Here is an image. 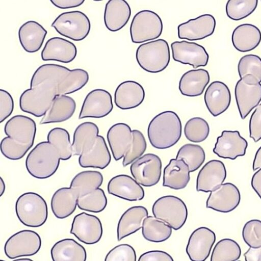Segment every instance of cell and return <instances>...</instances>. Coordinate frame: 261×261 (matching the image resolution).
I'll list each match as a JSON object with an SVG mask.
<instances>
[{
  "label": "cell",
  "mask_w": 261,
  "mask_h": 261,
  "mask_svg": "<svg viewBox=\"0 0 261 261\" xmlns=\"http://www.w3.org/2000/svg\"><path fill=\"white\" fill-rule=\"evenodd\" d=\"M47 33V31L37 21H28L19 29L20 43L27 52H37L41 48Z\"/></svg>",
  "instance_id": "cell-27"
},
{
  "label": "cell",
  "mask_w": 261,
  "mask_h": 261,
  "mask_svg": "<svg viewBox=\"0 0 261 261\" xmlns=\"http://www.w3.org/2000/svg\"><path fill=\"white\" fill-rule=\"evenodd\" d=\"M210 126L207 121L202 118L195 117L190 119L184 127L186 138L191 142H201L208 136Z\"/></svg>",
  "instance_id": "cell-43"
},
{
  "label": "cell",
  "mask_w": 261,
  "mask_h": 261,
  "mask_svg": "<svg viewBox=\"0 0 261 261\" xmlns=\"http://www.w3.org/2000/svg\"><path fill=\"white\" fill-rule=\"evenodd\" d=\"M0 261H6V260L1 259V260H0Z\"/></svg>",
  "instance_id": "cell-59"
},
{
  "label": "cell",
  "mask_w": 261,
  "mask_h": 261,
  "mask_svg": "<svg viewBox=\"0 0 261 261\" xmlns=\"http://www.w3.org/2000/svg\"><path fill=\"white\" fill-rule=\"evenodd\" d=\"M216 24L215 18L212 15L203 14L179 24L178 37L189 41L202 40L214 33Z\"/></svg>",
  "instance_id": "cell-18"
},
{
  "label": "cell",
  "mask_w": 261,
  "mask_h": 261,
  "mask_svg": "<svg viewBox=\"0 0 261 261\" xmlns=\"http://www.w3.org/2000/svg\"><path fill=\"white\" fill-rule=\"evenodd\" d=\"M136 58L144 70L153 73L160 72L170 62L168 43L163 39H159L142 44L137 49Z\"/></svg>",
  "instance_id": "cell-5"
},
{
  "label": "cell",
  "mask_w": 261,
  "mask_h": 261,
  "mask_svg": "<svg viewBox=\"0 0 261 261\" xmlns=\"http://www.w3.org/2000/svg\"><path fill=\"white\" fill-rule=\"evenodd\" d=\"M251 186L261 199V168L252 176Z\"/></svg>",
  "instance_id": "cell-55"
},
{
  "label": "cell",
  "mask_w": 261,
  "mask_h": 261,
  "mask_svg": "<svg viewBox=\"0 0 261 261\" xmlns=\"http://www.w3.org/2000/svg\"><path fill=\"white\" fill-rule=\"evenodd\" d=\"M257 4V0H229L226 5V13L231 19L240 20L252 14Z\"/></svg>",
  "instance_id": "cell-44"
},
{
  "label": "cell",
  "mask_w": 261,
  "mask_h": 261,
  "mask_svg": "<svg viewBox=\"0 0 261 261\" xmlns=\"http://www.w3.org/2000/svg\"><path fill=\"white\" fill-rule=\"evenodd\" d=\"M242 238L250 248L261 247V220L252 219L247 221L243 228Z\"/></svg>",
  "instance_id": "cell-46"
},
{
  "label": "cell",
  "mask_w": 261,
  "mask_h": 261,
  "mask_svg": "<svg viewBox=\"0 0 261 261\" xmlns=\"http://www.w3.org/2000/svg\"><path fill=\"white\" fill-rule=\"evenodd\" d=\"M70 233L85 244H95L102 237V223L97 216L82 212L73 218Z\"/></svg>",
  "instance_id": "cell-12"
},
{
  "label": "cell",
  "mask_w": 261,
  "mask_h": 261,
  "mask_svg": "<svg viewBox=\"0 0 261 261\" xmlns=\"http://www.w3.org/2000/svg\"><path fill=\"white\" fill-rule=\"evenodd\" d=\"M249 136L255 142L261 139V103L252 114L249 124Z\"/></svg>",
  "instance_id": "cell-50"
},
{
  "label": "cell",
  "mask_w": 261,
  "mask_h": 261,
  "mask_svg": "<svg viewBox=\"0 0 261 261\" xmlns=\"http://www.w3.org/2000/svg\"><path fill=\"white\" fill-rule=\"evenodd\" d=\"M47 140L57 149L61 160H68L73 155L70 135L66 129L58 127L52 128L47 134Z\"/></svg>",
  "instance_id": "cell-40"
},
{
  "label": "cell",
  "mask_w": 261,
  "mask_h": 261,
  "mask_svg": "<svg viewBox=\"0 0 261 261\" xmlns=\"http://www.w3.org/2000/svg\"><path fill=\"white\" fill-rule=\"evenodd\" d=\"M248 142L238 130H223L217 139L213 152L219 157L234 160L246 153Z\"/></svg>",
  "instance_id": "cell-19"
},
{
  "label": "cell",
  "mask_w": 261,
  "mask_h": 261,
  "mask_svg": "<svg viewBox=\"0 0 261 261\" xmlns=\"http://www.w3.org/2000/svg\"><path fill=\"white\" fill-rule=\"evenodd\" d=\"M176 159L183 160L188 166L190 172L195 171L203 164L205 153L199 145L186 144L178 150Z\"/></svg>",
  "instance_id": "cell-41"
},
{
  "label": "cell",
  "mask_w": 261,
  "mask_h": 261,
  "mask_svg": "<svg viewBox=\"0 0 261 261\" xmlns=\"http://www.w3.org/2000/svg\"><path fill=\"white\" fill-rule=\"evenodd\" d=\"M79 196L70 187H63L53 194L50 206L54 216L63 219L72 215L77 206Z\"/></svg>",
  "instance_id": "cell-32"
},
{
  "label": "cell",
  "mask_w": 261,
  "mask_h": 261,
  "mask_svg": "<svg viewBox=\"0 0 261 261\" xmlns=\"http://www.w3.org/2000/svg\"><path fill=\"white\" fill-rule=\"evenodd\" d=\"M145 96V90L141 84L134 81H126L116 88L114 102L121 110L132 109L140 106Z\"/></svg>",
  "instance_id": "cell-25"
},
{
  "label": "cell",
  "mask_w": 261,
  "mask_h": 261,
  "mask_svg": "<svg viewBox=\"0 0 261 261\" xmlns=\"http://www.w3.org/2000/svg\"><path fill=\"white\" fill-rule=\"evenodd\" d=\"M132 132L134 136L133 143L130 150L123 157L122 165L124 167L142 156L147 148L146 141L143 134L137 129H134Z\"/></svg>",
  "instance_id": "cell-47"
},
{
  "label": "cell",
  "mask_w": 261,
  "mask_h": 261,
  "mask_svg": "<svg viewBox=\"0 0 261 261\" xmlns=\"http://www.w3.org/2000/svg\"><path fill=\"white\" fill-rule=\"evenodd\" d=\"M138 261H174L167 252L162 250H151L140 255Z\"/></svg>",
  "instance_id": "cell-52"
},
{
  "label": "cell",
  "mask_w": 261,
  "mask_h": 261,
  "mask_svg": "<svg viewBox=\"0 0 261 261\" xmlns=\"http://www.w3.org/2000/svg\"><path fill=\"white\" fill-rule=\"evenodd\" d=\"M62 36L75 41L84 40L90 31L91 23L88 16L80 11L60 14L51 24Z\"/></svg>",
  "instance_id": "cell-8"
},
{
  "label": "cell",
  "mask_w": 261,
  "mask_h": 261,
  "mask_svg": "<svg viewBox=\"0 0 261 261\" xmlns=\"http://www.w3.org/2000/svg\"><path fill=\"white\" fill-rule=\"evenodd\" d=\"M216 239L215 232L206 227H200L190 235L186 253L191 261H205L210 256Z\"/></svg>",
  "instance_id": "cell-16"
},
{
  "label": "cell",
  "mask_w": 261,
  "mask_h": 261,
  "mask_svg": "<svg viewBox=\"0 0 261 261\" xmlns=\"http://www.w3.org/2000/svg\"><path fill=\"white\" fill-rule=\"evenodd\" d=\"M182 125L178 115L166 111L154 116L149 123L147 135L151 145L159 149L169 148L179 140Z\"/></svg>",
  "instance_id": "cell-2"
},
{
  "label": "cell",
  "mask_w": 261,
  "mask_h": 261,
  "mask_svg": "<svg viewBox=\"0 0 261 261\" xmlns=\"http://www.w3.org/2000/svg\"><path fill=\"white\" fill-rule=\"evenodd\" d=\"M12 261H34V260H32V259L29 258H22L16 259Z\"/></svg>",
  "instance_id": "cell-58"
},
{
  "label": "cell",
  "mask_w": 261,
  "mask_h": 261,
  "mask_svg": "<svg viewBox=\"0 0 261 261\" xmlns=\"http://www.w3.org/2000/svg\"><path fill=\"white\" fill-rule=\"evenodd\" d=\"M107 190L109 194L129 201L142 200L145 195L141 186L126 174L112 177L108 184Z\"/></svg>",
  "instance_id": "cell-21"
},
{
  "label": "cell",
  "mask_w": 261,
  "mask_h": 261,
  "mask_svg": "<svg viewBox=\"0 0 261 261\" xmlns=\"http://www.w3.org/2000/svg\"><path fill=\"white\" fill-rule=\"evenodd\" d=\"M261 168V146L257 150L253 162L252 168L254 171Z\"/></svg>",
  "instance_id": "cell-56"
},
{
  "label": "cell",
  "mask_w": 261,
  "mask_h": 261,
  "mask_svg": "<svg viewBox=\"0 0 261 261\" xmlns=\"http://www.w3.org/2000/svg\"><path fill=\"white\" fill-rule=\"evenodd\" d=\"M162 167L160 157L149 153L132 163L130 171L134 178L140 185L152 187L156 185L160 179Z\"/></svg>",
  "instance_id": "cell-11"
},
{
  "label": "cell",
  "mask_w": 261,
  "mask_h": 261,
  "mask_svg": "<svg viewBox=\"0 0 261 261\" xmlns=\"http://www.w3.org/2000/svg\"><path fill=\"white\" fill-rule=\"evenodd\" d=\"M113 109V104L111 94L104 89H94L85 97L79 119L102 118L109 114Z\"/></svg>",
  "instance_id": "cell-14"
},
{
  "label": "cell",
  "mask_w": 261,
  "mask_h": 261,
  "mask_svg": "<svg viewBox=\"0 0 261 261\" xmlns=\"http://www.w3.org/2000/svg\"><path fill=\"white\" fill-rule=\"evenodd\" d=\"M245 261H261V247L249 248L244 254Z\"/></svg>",
  "instance_id": "cell-54"
},
{
  "label": "cell",
  "mask_w": 261,
  "mask_h": 261,
  "mask_svg": "<svg viewBox=\"0 0 261 261\" xmlns=\"http://www.w3.org/2000/svg\"><path fill=\"white\" fill-rule=\"evenodd\" d=\"M172 228L154 216L147 217L143 222L142 233L149 242L160 243L166 241L171 236Z\"/></svg>",
  "instance_id": "cell-38"
},
{
  "label": "cell",
  "mask_w": 261,
  "mask_h": 261,
  "mask_svg": "<svg viewBox=\"0 0 261 261\" xmlns=\"http://www.w3.org/2000/svg\"><path fill=\"white\" fill-rule=\"evenodd\" d=\"M210 81L208 72L204 69H192L183 74L179 82L181 94L189 97L201 95Z\"/></svg>",
  "instance_id": "cell-30"
},
{
  "label": "cell",
  "mask_w": 261,
  "mask_h": 261,
  "mask_svg": "<svg viewBox=\"0 0 261 261\" xmlns=\"http://www.w3.org/2000/svg\"><path fill=\"white\" fill-rule=\"evenodd\" d=\"M89 78L88 73L83 69L70 70L58 64H43L33 73L30 88L21 94L20 109L37 117L43 116L57 96L80 90Z\"/></svg>",
  "instance_id": "cell-1"
},
{
  "label": "cell",
  "mask_w": 261,
  "mask_h": 261,
  "mask_svg": "<svg viewBox=\"0 0 261 261\" xmlns=\"http://www.w3.org/2000/svg\"><path fill=\"white\" fill-rule=\"evenodd\" d=\"M131 15V9L124 0H110L105 6L104 22L111 32L123 28L128 22Z\"/></svg>",
  "instance_id": "cell-26"
},
{
  "label": "cell",
  "mask_w": 261,
  "mask_h": 261,
  "mask_svg": "<svg viewBox=\"0 0 261 261\" xmlns=\"http://www.w3.org/2000/svg\"><path fill=\"white\" fill-rule=\"evenodd\" d=\"M111 155L105 138L98 135L92 148L79 156V163L83 168L103 169L110 163Z\"/></svg>",
  "instance_id": "cell-28"
},
{
  "label": "cell",
  "mask_w": 261,
  "mask_h": 261,
  "mask_svg": "<svg viewBox=\"0 0 261 261\" xmlns=\"http://www.w3.org/2000/svg\"><path fill=\"white\" fill-rule=\"evenodd\" d=\"M238 70L240 78L252 75L261 83V58L255 55L243 56L239 60Z\"/></svg>",
  "instance_id": "cell-45"
},
{
  "label": "cell",
  "mask_w": 261,
  "mask_h": 261,
  "mask_svg": "<svg viewBox=\"0 0 261 261\" xmlns=\"http://www.w3.org/2000/svg\"><path fill=\"white\" fill-rule=\"evenodd\" d=\"M98 133V127L93 122H84L79 124L73 135V155L80 156L90 150L94 144Z\"/></svg>",
  "instance_id": "cell-36"
},
{
  "label": "cell",
  "mask_w": 261,
  "mask_h": 261,
  "mask_svg": "<svg viewBox=\"0 0 261 261\" xmlns=\"http://www.w3.org/2000/svg\"><path fill=\"white\" fill-rule=\"evenodd\" d=\"M241 255V249L234 240L225 238L215 245L210 261H237Z\"/></svg>",
  "instance_id": "cell-39"
},
{
  "label": "cell",
  "mask_w": 261,
  "mask_h": 261,
  "mask_svg": "<svg viewBox=\"0 0 261 261\" xmlns=\"http://www.w3.org/2000/svg\"><path fill=\"white\" fill-rule=\"evenodd\" d=\"M237 261H241V260H237Z\"/></svg>",
  "instance_id": "cell-60"
},
{
  "label": "cell",
  "mask_w": 261,
  "mask_h": 261,
  "mask_svg": "<svg viewBox=\"0 0 261 261\" xmlns=\"http://www.w3.org/2000/svg\"><path fill=\"white\" fill-rule=\"evenodd\" d=\"M107 140L115 161L123 158L130 150L134 136L130 127L124 123L113 125L107 134Z\"/></svg>",
  "instance_id": "cell-22"
},
{
  "label": "cell",
  "mask_w": 261,
  "mask_h": 261,
  "mask_svg": "<svg viewBox=\"0 0 261 261\" xmlns=\"http://www.w3.org/2000/svg\"><path fill=\"white\" fill-rule=\"evenodd\" d=\"M173 60L183 64H188L194 68L207 65L209 55L205 48L193 42L186 40L174 41L171 44Z\"/></svg>",
  "instance_id": "cell-13"
},
{
  "label": "cell",
  "mask_w": 261,
  "mask_h": 261,
  "mask_svg": "<svg viewBox=\"0 0 261 261\" xmlns=\"http://www.w3.org/2000/svg\"><path fill=\"white\" fill-rule=\"evenodd\" d=\"M148 211L141 205L127 209L121 216L117 225V236L118 241L142 228L144 220L148 217Z\"/></svg>",
  "instance_id": "cell-29"
},
{
  "label": "cell",
  "mask_w": 261,
  "mask_h": 261,
  "mask_svg": "<svg viewBox=\"0 0 261 261\" xmlns=\"http://www.w3.org/2000/svg\"><path fill=\"white\" fill-rule=\"evenodd\" d=\"M241 194L233 184L226 182L211 192L206 202V207L221 213H229L240 204Z\"/></svg>",
  "instance_id": "cell-17"
},
{
  "label": "cell",
  "mask_w": 261,
  "mask_h": 261,
  "mask_svg": "<svg viewBox=\"0 0 261 261\" xmlns=\"http://www.w3.org/2000/svg\"><path fill=\"white\" fill-rule=\"evenodd\" d=\"M53 261H86L87 252L83 246L73 239L57 242L50 249Z\"/></svg>",
  "instance_id": "cell-34"
},
{
  "label": "cell",
  "mask_w": 261,
  "mask_h": 261,
  "mask_svg": "<svg viewBox=\"0 0 261 261\" xmlns=\"http://www.w3.org/2000/svg\"><path fill=\"white\" fill-rule=\"evenodd\" d=\"M153 216L177 230L186 223L188 210L185 202L179 198L166 195L158 198L152 207Z\"/></svg>",
  "instance_id": "cell-6"
},
{
  "label": "cell",
  "mask_w": 261,
  "mask_h": 261,
  "mask_svg": "<svg viewBox=\"0 0 261 261\" xmlns=\"http://www.w3.org/2000/svg\"><path fill=\"white\" fill-rule=\"evenodd\" d=\"M226 177L224 163L220 160L207 162L199 171L196 179V190L211 192L223 184Z\"/></svg>",
  "instance_id": "cell-20"
},
{
  "label": "cell",
  "mask_w": 261,
  "mask_h": 261,
  "mask_svg": "<svg viewBox=\"0 0 261 261\" xmlns=\"http://www.w3.org/2000/svg\"><path fill=\"white\" fill-rule=\"evenodd\" d=\"M104 261H137L136 251L129 244H119L108 252Z\"/></svg>",
  "instance_id": "cell-49"
},
{
  "label": "cell",
  "mask_w": 261,
  "mask_h": 261,
  "mask_svg": "<svg viewBox=\"0 0 261 261\" xmlns=\"http://www.w3.org/2000/svg\"><path fill=\"white\" fill-rule=\"evenodd\" d=\"M103 180L102 174L98 171H83L74 176L70 187L76 193L79 197L99 188Z\"/></svg>",
  "instance_id": "cell-37"
},
{
  "label": "cell",
  "mask_w": 261,
  "mask_h": 261,
  "mask_svg": "<svg viewBox=\"0 0 261 261\" xmlns=\"http://www.w3.org/2000/svg\"><path fill=\"white\" fill-rule=\"evenodd\" d=\"M231 40L234 47L241 52H248L255 49L261 41V32L255 25L244 23L233 30Z\"/></svg>",
  "instance_id": "cell-35"
},
{
  "label": "cell",
  "mask_w": 261,
  "mask_h": 261,
  "mask_svg": "<svg viewBox=\"0 0 261 261\" xmlns=\"http://www.w3.org/2000/svg\"><path fill=\"white\" fill-rule=\"evenodd\" d=\"M107 198L104 191L98 188L77 199V207L81 210L94 213L103 211L107 205Z\"/></svg>",
  "instance_id": "cell-42"
},
{
  "label": "cell",
  "mask_w": 261,
  "mask_h": 261,
  "mask_svg": "<svg viewBox=\"0 0 261 261\" xmlns=\"http://www.w3.org/2000/svg\"><path fill=\"white\" fill-rule=\"evenodd\" d=\"M190 173L183 160L172 159L164 169L163 186L176 190L184 189L190 181Z\"/></svg>",
  "instance_id": "cell-31"
},
{
  "label": "cell",
  "mask_w": 261,
  "mask_h": 261,
  "mask_svg": "<svg viewBox=\"0 0 261 261\" xmlns=\"http://www.w3.org/2000/svg\"><path fill=\"white\" fill-rule=\"evenodd\" d=\"M77 55L76 46L63 38L55 37L49 39L41 51L42 60L55 61L64 63L72 62Z\"/></svg>",
  "instance_id": "cell-23"
},
{
  "label": "cell",
  "mask_w": 261,
  "mask_h": 261,
  "mask_svg": "<svg viewBox=\"0 0 261 261\" xmlns=\"http://www.w3.org/2000/svg\"><path fill=\"white\" fill-rule=\"evenodd\" d=\"M15 212L19 221L30 227L41 226L48 217L46 201L41 195L32 192L19 196L15 203Z\"/></svg>",
  "instance_id": "cell-4"
},
{
  "label": "cell",
  "mask_w": 261,
  "mask_h": 261,
  "mask_svg": "<svg viewBox=\"0 0 261 261\" xmlns=\"http://www.w3.org/2000/svg\"><path fill=\"white\" fill-rule=\"evenodd\" d=\"M163 25L161 17L155 12L144 10L134 16L130 25L132 41L141 43L159 37L163 31Z\"/></svg>",
  "instance_id": "cell-7"
},
{
  "label": "cell",
  "mask_w": 261,
  "mask_h": 261,
  "mask_svg": "<svg viewBox=\"0 0 261 261\" xmlns=\"http://www.w3.org/2000/svg\"><path fill=\"white\" fill-rule=\"evenodd\" d=\"M4 132L8 137L30 149L34 143L36 124L31 118L17 115L6 122Z\"/></svg>",
  "instance_id": "cell-15"
},
{
  "label": "cell",
  "mask_w": 261,
  "mask_h": 261,
  "mask_svg": "<svg viewBox=\"0 0 261 261\" xmlns=\"http://www.w3.org/2000/svg\"><path fill=\"white\" fill-rule=\"evenodd\" d=\"M27 147L15 142L9 137H4L1 142V151L6 158L18 160L22 158L29 151Z\"/></svg>",
  "instance_id": "cell-48"
},
{
  "label": "cell",
  "mask_w": 261,
  "mask_h": 261,
  "mask_svg": "<svg viewBox=\"0 0 261 261\" xmlns=\"http://www.w3.org/2000/svg\"><path fill=\"white\" fill-rule=\"evenodd\" d=\"M84 0H51L50 2L56 7L62 9L77 7L82 5Z\"/></svg>",
  "instance_id": "cell-53"
},
{
  "label": "cell",
  "mask_w": 261,
  "mask_h": 261,
  "mask_svg": "<svg viewBox=\"0 0 261 261\" xmlns=\"http://www.w3.org/2000/svg\"><path fill=\"white\" fill-rule=\"evenodd\" d=\"M76 103L70 96L61 95L57 96L40 121L41 124L58 123L70 118L75 112Z\"/></svg>",
  "instance_id": "cell-33"
},
{
  "label": "cell",
  "mask_w": 261,
  "mask_h": 261,
  "mask_svg": "<svg viewBox=\"0 0 261 261\" xmlns=\"http://www.w3.org/2000/svg\"><path fill=\"white\" fill-rule=\"evenodd\" d=\"M6 186L4 180L2 177H0V196L1 197L5 193Z\"/></svg>",
  "instance_id": "cell-57"
},
{
  "label": "cell",
  "mask_w": 261,
  "mask_h": 261,
  "mask_svg": "<svg viewBox=\"0 0 261 261\" xmlns=\"http://www.w3.org/2000/svg\"><path fill=\"white\" fill-rule=\"evenodd\" d=\"M39 234L32 230H22L11 236L6 242L4 252L10 259L36 254L41 247Z\"/></svg>",
  "instance_id": "cell-10"
},
{
  "label": "cell",
  "mask_w": 261,
  "mask_h": 261,
  "mask_svg": "<svg viewBox=\"0 0 261 261\" xmlns=\"http://www.w3.org/2000/svg\"><path fill=\"white\" fill-rule=\"evenodd\" d=\"M14 101L11 95L6 90H0V123H2L12 113Z\"/></svg>",
  "instance_id": "cell-51"
},
{
  "label": "cell",
  "mask_w": 261,
  "mask_h": 261,
  "mask_svg": "<svg viewBox=\"0 0 261 261\" xmlns=\"http://www.w3.org/2000/svg\"><path fill=\"white\" fill-rule=\"evenodd\" d=\"M204 100L210 113L214 117L218 116L224 112L230 106V90L222 82L214 81L206 88Z\"/></svg>",
  "instance_id": "cell-24"
},
{
  "label": "cell",
  "mask_w": 261,
  "mask_h": 261,
  "mask_svg": "<svg viewBox=\"0 0 261 261\" xmlns=\"http://www.w3.org/2000/svg\"><path fill=\"white\" fill-rule=\"evenodd\" d=\"M234 93L240 116L244 119L261 101V83L252 75H247L237 82Z\"/></svg>",
  "instance_id": "cell-9"
},
{
  "label": "cell",
  "mask_w": 261,
  "mask_h": 261,
  "mask_svg": "<svg viewBox=\"0 0 261 261\" xmlns=\"http://www.w3.org/2000/svg\"><path fill=\"white\" fill-rule=\"evenodd\" d=\"M60 157L56 147L48 141L38 143L29 153L25 167L29 173L38 179L51 177L57 171Z\"/></svg>",
  "instance_id": "cell-3"
}]
</instances>
